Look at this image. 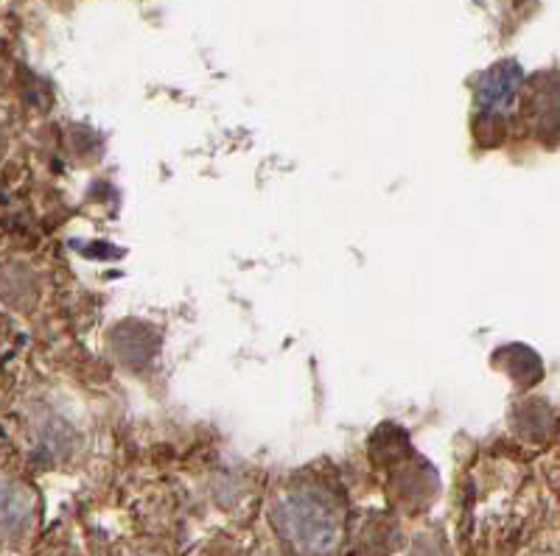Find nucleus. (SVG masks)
<instances>
[{
    "label": "nucleus",
    "mask_w": 560,
    "mask_h": 556,
    "mask_svg": "<svg viewBox=\"0 0 560 556\" xmlns=\"http://www.w3.org/2000/svg\"><path fill=\"white\" fill-rule=\"evenodd\" d=\"M518 87V70L504 64V68L490 70L488 76H485L482 87H479V107L482 113H497V109L508 107L513 102V95H516Z\"/></svg>",
    "instance_id": "f03ea898"
},
{
    "label": "nucleus",
    "mask_w": 560,
    "mask_h": 556,
    "mask_svg": "<svg viewBox=\"0 0 560 556\" xmlns=\"http://www.w3.org/2000/svg\"><path fill=\"white\" fill-rule=\"evenodd\" d=\"M275 525L298 551L325 556L337 548L342 518L325 495L314 489H292L275 504Z\"/></svg>",
    "instance_id": "f257e3e1"
}]
</instances>
